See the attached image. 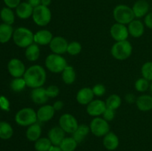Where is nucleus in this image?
Masks as SVG:
<instances>
[{"mask_svg":"<svg viewBox=\"0 0 152 151\" xmlns=\"http://www.w3.org/2000/svg\"><path fill=\"white\" fill-rule=\"evenodd\" d=\"M68 43L65 38L62 36H55L50 41L49 47L53 53L62 55L66 53Z\"/></svg>","mask_w":152,"mask_h":151,"instance_id":"13","label":"nucleus"},{"mask_svg":"<svg viewBox=\"0 0 152 151\" xmlns=\"http://www.w3.org/2000/svg\"><path fill=\"white\" fill-rule=\"evenodd\" d=\"M26 86V82H25V80L24 79L23 77L14 78V79L12 80L11 83H10V87L15 92L22 91Z\"/></svg>","mask_w":152,"mask_h":151,"instance_id":"34","label":"nucleus"},{"mask_svg":"<svg viewBox=\"0 0 152 151\" xmlns=\"http://www.w3.org/2000/svg\"><path fill=\"white\" fill-rule=\"evenodd\" d=\"M48 151H62V150L61 149V147L59 146L52 144Z\"/></svg>","mask_w":152,"mask_h":151,"instance_id":"47","label":"nucleus"},{"mask_svg":"<svg viewBox=\"0 0 152 151\" xmlns=\"http://www.w3.org/2000/svg\"><path fill=\"white\" fill-rule=\"evenodd\" d=\"M94 94L92 88L90 87H83L77 93V101L82 105H88L91 101L94 100Z\"/></svg>","mask_w":152,"mask_h":151,"instance_id":"15","label":"nucleus"},{"mask_svg":"<svg viewBox=\"0 0 152 151\" xmlns=\"http://www.w3.org/2000/svg\"><path fill=\"white\" fill-rule=\"evenodd\" d=\"M65 132L60 127H54L48 132V139L53 145L59 146L61 142L65 139Z\"/></svg>","mask_w":152,"mask_h":151,"instance_id":"18","label":"nucleus"},{"mask_svg":"<svg viewBox=\"0 0 152 151\" xmlns=\"http://www.w3.org/2000/svg\"><path fill=\"white\" fill-rule=\"evenodd\" d=\"M34 8L41 5V0H28V1Z\"/></svg>","mask_w":152,"mask_h":151,"instance_id":"46","label":"nucleus"},{"mask_svg":"<svg viewBox=\"0 0 152 151\" xmlns=\"http://www.w3.org/2000/svg\"><path fill=\"white\" fill-rule=\"evenodd\" d=\"M15 121L19 125L29 127L38 121L37 112L31 107L22 108L15 115Z\"/></svg>","mask_w":152,"mask_h":151,"instance_id":"4","label":"nucleus"},{"mask_svg":"<svg viewBox=\"0 0 152 151\" xmlns=\"http://www.w3.org/2000/svg\"><path fill=\"white\" fill-rule=\"evenodd\" d=\"M0 16L4 23L7 25H11L15 21L14 13L12 11L11 8L9 7H3L0 12Z\"/></svg>","mask_w":152,"mask_h":151,"instance_id":"30","label":"nucleus"},{"mask_svg":"<svg viewBox=\"0 0 152 151\" xmlns=\"http://www.w3.org/2000/svg\"><path fill=\"white\" fill-rule=\"evenodd\" d=\"M50 3H51V0H41L42 5L46 6V7H48Z\"/></svg>","mask_w":152,"mask_h":151,"instance_id":"48","label":"nucleus"},{"mask_svg":"<svg viewBox=\"0 0 152 151\" xmlns=\"http://www.w3.org/2000/svg\"><path fill=\"white\" fill-rule=\"evenodd\" d=\"M77 142L73 137H66L62 140L59 147L62 151H74L77 147Z\"/></svg>","mask_w":152,"mask_h":151,"instance_id":"31","label":"nucleus"},{"mask_svg":"<svg viewBox=\"0 0 152 151\" xmlns=\"http://www.w3.org/2000/svg\"><path fill=\"white\" fill-rule=\"evenodd\" d=\"M134 14L136 18H142L148 14L149 10V4L145 0H138L132 7Z\"/></svg>","mask_w":152,"mask_h":151,"instance_id":"20","label":"nucleus"},{"mask_svg":"<svg viewBox=\"0 0 152 151\" xmlns=\"http://www.w3.org/2000/svg\"><path fill=\"white\" fill-rule=\"evenodd\" d=\"M110 34L116 41H121L127 40L129 36V30L126 25L120 23H115L110 29Z\"/></svg>","mask_w":152,"mask_h":151,"instance_id":"10","label":"nucleus"},{"mask_svg":"<svg viewBox=\"0 0 152 151\" xmlns=\"http://www.w3.org/2000/svg\"><path fill=\"white\" fill-rule=\"evenodd\" d=\"M142 77L148 81H152V62H147L143 64L141 68Z\"/></svg>","mask_w":152,"mask_h":151,"instance_id":"35","label":"nucleus"},{"mask_svg":"<svg viewBox=\"0 0 152 151\" xmlns=\"http://www.w3.org/2000/svg\"><path fill=\"white\" fill-rule=\"evenodd\" d=\"M13 29L10 25L3 23L0 25V43H6L13 37Z\"/></svg>","mask_w":152,"mask_h":151,"instance_id":"25","label":"nucleus"},{"mask_svg":"<svg viewBox=\"0 0 152 151\" xmlns=\"http://www.w3.org/2000/svg\"><path fill=\"white\" fill-rule=\"evenodd\" d=\"M42 134L41 126L38 123L29 126L26 130V137L30 142H36L40 138Z\"/></svg>","mask_w":152,"mask_h":151,"instance_id":"24","label":"nucleus"},{"mask_svg":"<svg viewBox=\"0 0 152 151\" xmlns=\"http://www.w3.org/2000/svg\"><path fill=\"white\" fill-rule=\"evenodd\" d=\"M150 90H151V93L152 96V83L151 84V86H150Z\"/></svg>","mask_w":152,"mask_h":151,"instance_id":"49","label":"nucleus"},{"mask_svg":"<svg viewBox=\"0 0 152 151\" xmlns=\"http://www.w3.org/2000/svg\"><path fill=\"white\" fill-rule=\"evenodd\" d=\"M52 143L48 138H39L35 142L34 147L37 151H48Z\"/></svg>","mask_w":152,"mask_h":151,"instance_id":"33","label":"nucleus"},{"mask_svg":"<svg viewBox=\"0 0 152 151\" xmlns=\"http://www.w3.org/2000/svg\"><path fill=\"white\" fill-rule=\"evenodd\" d=\"M13 134V130L11 125L6 121L0 122V139L7 140L10 139Z\"/></svg>","mask_w":152,"mask_h":151,"instance_id":"29","label":"nucleus"},{"mask_svg":"<svg viewBox=\"0 0 152 151\" xmlns=\"http://www.w3.org/2000/svg\"><path fill=\"white\" fill-rule=\"evenodd\" d=\"M136 105L138 109L142 112H147L152 110V96L141 95L137 98Z\"/></svg>","mask_w":152,"mask_h":151,"instance_id":"21","label":"nucleus"},{"mask_svg":"<svg viewBox=\"0 0 152 151\" xmlns=\"http://www.w3.org/2000/svg\"><path fill=\"white\" fill-rule=\"evenodd\" d=\"M55 110L53 105H45L39 108L37 111V118L40 122H46L53 118L55 114Z\"/></svg>","mask_w":152,"mask_h":151,"instance_id":"14","label":"nucleus"},{"mask_svg":"<svg viewBox=\"0 0 152 151\" xmlns=\"http://www.w3.org/2000/svg\"><path fill=\"white\" fill-rule=\"evenodd\" d=\"M106 107L110 109H112L116 110L120 107L122 104V99L120 96L117 94H112L108 97L106 99Z\"/></svg>","mask_w":152,"mask_h":151,"instance_id":"32","label":"nucleus"},{"mask_svg":"<svg viewBox=\"0 0 152 151\" xmlns=\"http://www.w3.org/2000/svg\"><path fill=\"white\" fill-rule=\"evenodd\" d=\"M45 67L50 72L53 73H62L66 68L67 61L62 55L51 53L46 57L45 61Z\"/></svg>","mask_w":152,"mask_h":151,"instance_id":"5","label":"nucleus"},{"mask_svg":"<svg viewBox=\"0 0 152 151\" xmlns=\"http://www.w3.org/2000/svg\"><path fill=\"white\" fill-rule=\"evenodd\" d=\"M7 69L10 75L14 78L23 77L26 69L23 62L18 59H12L7 65Z\"/></svg>","mask_w":152,"mask_h":151,"instance_id":"12","label":"nucleus"},{"mask_svg":"<svg viewBox=\"0 0 152 151\" xmlns=\"http://www.w3.org/2000/svg\"><path fill=\"white\" fill-rule=\"evenodd\" d=\"M132 45L128 40L121 41H116L111 50V55L115 59L120 61L129 59L132 53Z\"/></svg>","mask_w":152,"mask_h":151,"instance_id":"3","label":"nucleus"},{"mask_svg":"<svg viewBox=\"0 0 152 151\" xmlns=\"http://www.w3.org/2000/svg\"><path fill=\"white\" fill-rule=\"evenodd\" d=\"M106 104L100 99H94L87 105L86 110L88 115L94 117H99L106 110Z\"/></svg>","mask_w":152,"mask_h":151,"instance_id":"11","label":"nucleus"},{"mask_svg":"<svg viewBox=\"0 0 152 151\" xmlns=\"http://www.w3.org/2000/svg\"><path fill=\"white\" fill-rule=\"evenodd\" d=\"M27 87L34 89L42 87L46 81V71L42 66L34 65L26 70L23 76Z\"/></svg>","mask_w":152,"mask_h":151,"instance_id":"1","label":"nucleus"},{"mask_svg":"<svg viewBox=\"0 0 152 151\" xmlns=\"http://www.w3.org/2000/svg\"><path fill=\"white\" fill-rule=\"evenodd\" d=\"M34 7L28 2H22L17 6L16 9V15L22 19H27L32 16Z\"/></svg>","mask_w":152,"mask_h":151,"instance_id":"22","label":"nucleus"},{"mask_svg":"<svg viewBox=\"0 0 152 151\" xmlns=\"http://www.w3.org/2000/svg\"><path fill=\"white\" fill-rule=\"evenodd\" d=\"M31 97L33 102L37 105H45L49 99L46 94V88L42 87L33 89Z\"/></svg>","mask_w":152,"mask_h":151,"instance_id":"19","label":"nucleus"},{"mask_svg":"<svg viewBox=\"0 0 152 151\" xmlns=\"http://www.w3.org/2000/svg\"><path fill=\"white\" fill-rule=\"evenodd\" d=\"M128 30H129V35H131L134 38H140L143 35L145 28H144L143 23L140 20L134 19L129 24Z\"/></svg>","mask_w":152,"mask_h":151,"instance_id":"17","label":"nucleus"},{"mask_svg":"<svg viewBox=\"0 0 152 151\" xmlns=\"http://www.w3.org/2000/svg\"><path fill=\"white\" fill-rule=\"evenodd\" d=\"M82 45L78 41H71V43H68V50L67 53L71 56H77L80 54L82 51Z\"/></svg>","mask_w":152,"mask_h":151,"instance_id":"36","label":"nucleus"},{"mask_svg":"<svg viewBox=\"0 0 152 151\" xmlns=\"http://www.w3.org/2000/svg\"><path fill=\"white\" fill-rule=\"evenodd\" d=\"M59 93V89L56 85H50L46 88V94L48 98H56Z\"/></svg>","mask_w":152,"mask_h":151,"instance_id":"38","label":"nucleus"},{"mask_svg":"<svg viewBox=\"0 0 152 151\" xmlns=\"http://www.w3.org/2000/svg\"><path fill=\"white\" fill-rule=\"evenodd\" d=\"M93 93L96 96H102L106 92V88L102 84H96L92 88Z\"/></svg>","mask_w":152,"mask_h":151,"instance_id":"39","label":"nucleus"},{"mask_svg":"<svg viewBox=\"0 0 152 151\" xmlns=\"http://www.w3.org/2000/svg\"><path fill=\"white\" fill-rule=\"evenodd\" d=\"M59 125L65 133H73L78 127L79 124L77 118L70 113L62 114L59 119Z\"/></svg>","mask_w":152,"mask_h":151,"instance_id":"9","label":"nucleus"},{"mask_svg":"<svg viewBox=\"0 0 152 151\" xmlns=\"http://www.w3.org/2000/svg\"><path fill=\"white\" fill-rule=\"evenodd\" d=\"M13 39L18 47L27 48L34 42V33L28 28L21 27L14 30Z\"/></svg>","mask_w":152,"mask_h":151,"instance_id":"2","label":"nucleus"},{"mask_svg":"<svg viewBox=\"0 0 152 151\" xmlns=\"http://www.w3.org/2000/svg\"><path fill=\"white\" fill-rule=\"evenodd\" d=\"M25 57L30 62H36L40 56V48L38 44L33 43L25 50Z\"/></svg>","mask_w":152,"mask_h":151,"instance_id":"26","label":"nucleus"},{"mask_svg":"<svg viewBox=\"0 0 152 151\" xmlns=\"http://www.w3.org/2000/svg\"><path fill=\"white\" fill-rule=\"evenodd\" d=\"M90 130L95 136L102 137L110 131V125L108 121L103 118L95 117L90 123Z\"/></svg>","mask_w":152,"mask_h":151,"instance_id":"8","label":"nucleus"},{"mask_svg":"<svg viewBox=\"0 0 152 151\" xmlns=\"http://www.w3.org/2000/svg\"><path fill=\"white\" fill-rule=\"evenodd\" d=\"M113 16L117 23L127 25L134 19L135 16L132 8L126 4L116 6L113 11Z\"/></svg>","mask_w":152,"mask_h":151,"instance_id":"6","label":"nucleus"},{"mask_svg":"<svg viewBox=\"0 0 152 151\" xmlns=\"http://www.w3.org/2000/svg\"><path fill=\"white\" fill-rule=\"evenodd\" d=\"M145 24L148 28L152 29V12L148 13L145 17Z\"/></svg>","mask_w":152,"mask_h":151,"instance_id":"43","label":"nucleus"},{"mask_svg":"<svg viewBox=\"0 0 152 151\" xmlns=\"http://www.w3.org/2000/svg\"><path fill=\"white\" fill-rule=\"evenodd\" d=\"M4 1L9 8H16L20 4V0H4Z\"/></svg>","mask_w":152,"mask_h":151,"instance_id":"42","label":"nucleus"},{"mask_svg":"<svg viewBox=\"0 0 152 151\" xmlns=\"http://www.w3.org/2000/svg\"><path fill=\"white\" fill-rule=\"evenodd\" d=\"M102 118L106 120L107 121H111L115 117V110L112 109H110V108H106V110H105V112L102 114Z\"/></svg>","mask_w":152,"mask_h":151,"instance_id":"40","label":"nucleus"},{"mask_svg":"<svg viewBox=\"0 0 152 151\" xmlns=\"http://www.w3.org/2000/svg\"><path fill=\"white\" fill-rule=\"evenodd\" d=\"M136 97L133 93H128L126 96V101L129 104H132L134 102H136Z\"/></svg>","mask_w":152,"mask_h":151,"instance_id":"45","label":"nucleus"},{"mask_svg":"<svg viewBox=\"0 0 152 151\" xmlns=\"http://www.w3.org/2000/svg\"><path fill=\"white\" fill-rule=\"evenodd\" d=\"M0 108L3 110H10V102L5 96H0Z\"/></svg>","mask_w":152,"mask_h":151,"instance_id":"41","label":"nucleus"},{"mask_svg":"<svg viewBox=\"0 0 152 151\" xmlns=\"http://www.w3.org/2000/svg\"><path fill=\"white\" fill-rule=\"evenodd\" d=\"M134 87L137 91L140 92V93L145 92L148 90V87H149V81L145 79L143 77L139 78V79H137L135 81Z\"/></svg>","mask_w":152,"mask_h":151,"instance_id":"37","label":"nucleus"},{"mask_svg":"<svg viewBox=\"0 0 152 151\" xmlns=\"http://www.w3.org/2000/svg\"><path fill=\"white\" fill-rule=\"evenodd\" d=\"M77 74L74 68L72 66L67 65L66 68L62 72V78L64 83L66 84H72L75 81Z\"/></svg>","mask_w":152,"mask_h":151,"instance_id":"27","label":"nucleus"},{"mask_svg":"<svg viewBox=\"0 0 152 151\" xmlns=\"http://www.w3.org/2000/svg\"><path fill=\"white\" fill-rule=\"evenodd\" d=\"M90 127L86 124H79L78 127L73 133L72 137L77 141V143H80L85 139L90 132Z\"/></svg>","mask_w":152,"mask_h":151,"instance_id":"28","label":"nucleus"},{"mask_svg":"<svg viewBox=\"0 0 152 151\" xmlns=\"http://www.w3.org/2000/svg\"><path fill=\"white\" fill-rule=\"evenodd\" d=\"M119 138L117 135L112 132L107 133L103 138V145L108 150H114L119 146Z\"/></svg>","mask_w":152,"mask_h":151,"instance_id":"23","label":"nucleus"},{"mask_svg":"<svg viewBox=\"0 0 152 151\" xmlns=\"http://www.w3.org/2000/svg\"><path fill=\"white\" fill-rule=\"evenodd\" d=\"M64 107V103L60 100H57L53 103V107L54 108L55 111H59L63 108Z\"/></svg>","mask_w":152,"mask_h":151,"instance_id":"44","label":"nucleus"},{"mask_svg":"<svg viewBox=\"0 0 152 151\" xmlns=\"http://www.w3.org/2000/svg\"><path fill=\"white\" fill-rule=\"evenodd\" d=\"M53 38V34L50 30L45 29L40 30L34 34V43L38 45H47L50 44Z\"/></svg>","mask_w":152,"mask_h":151,"instance_id":"16","label":"nucleus"},{"mask_svg":"<svg viewBox=\"0 0 152 151\" xmlns=\"http://www.w3.org/2000/svg\"><path fill=\"white\" fill-rule=\"evenodd\" d=\"M51 11L48 7L39 5L34 8L32 18L34 23L39 27L47 26L51 20Z\"/></svg>","mask_w":152,"mask_h":151,"instance_id":"7","label":"nucleus"}]
</instances>
